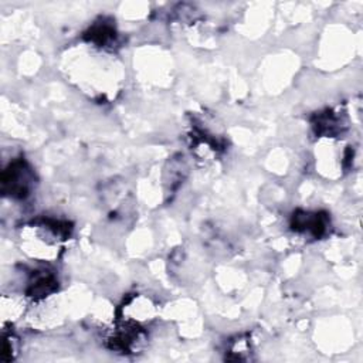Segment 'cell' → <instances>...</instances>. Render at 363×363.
<instances>
[{"label": "cell", "instance_id": "1", "mask_svg": "<svg viewBox=\"0 0 363 363\" xmlns=\"http://www.w3.org/2000/svg\"><path fill=\"white\" fill-rule=\"evenodd\" d=\"M27 167L24 163L17 162L11 164L9 170L3 173V189H9L11 194H17L20 197H24L28 191V174H27Z\"/></svg>", "mask_w": 363, "mask_h": 363}]
</instances>
